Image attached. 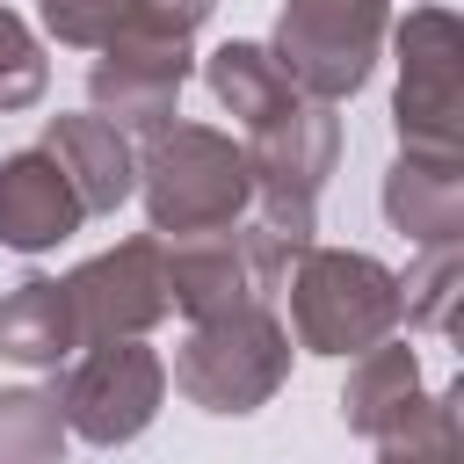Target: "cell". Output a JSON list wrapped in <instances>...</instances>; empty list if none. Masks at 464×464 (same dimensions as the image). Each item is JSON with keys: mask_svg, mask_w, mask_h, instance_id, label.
Returning <instances> with one entry per match:
<instances>
[{"mask_svg": "<svg viewBox=\"0 0 464 464\" xmlns=\"http://www.w3.org/2000/svg\"><path fill=\"white\" fill-rule=\"evenodd\" d=\"M392 319H399V283L377 261H362V254H304V276H297V334H304V348L348 355V348H370Z\"/></svg>", "mask_w": 464, "mask_h": 464, "instance_id": "4", "label": "cell"}, {"mask_svg": "<svg viewBox=\"0 0 464 464\" xmlns=\"http://www.w3.org/2000/svg\"><path fill=\"white\" fill-rule=\"evenodd\" d=\"M384 210H392L413 239L450 246V232H457V152H420V145H413V160L392 167Z\"/></svg>", "mask_w": 464, "mask_h": 464, "instance_id": "11", "label": "cell"}, {"mask_svg": "<svg viewBox=\"0 0 464 464\" xmlns=\"http://www.w3.org/2000/svg\"><path fill=\"white\" fill-rule=\"evenodd\" d=\"M44 152L65 167V181L80 188L87 210H116L130 196V145H123V130L109 116H58Z\"/></svg>", "mask_w": 464, "mask_h": 464, "instance_id": "10", "label": "cell"}, {"mask_svg": "<svg viewBox=\"0 0 464 464\" xmlns=\"http://www.w3.org/2000/svg\"><path fill=\"white\" fill-rule=\"evenodd\" d=\"M276 377H283V334L254 304L210 312L203 334L188 341V355L174 362V384L188 399H203L210 413H246L254 399L276 392Z\"/></svg>", "mask_w": 464, "mask_h": 464, "instance_id": "3", "label": "cell"}, {"mask_svg": "<svg viewBox=\"0 0 464 464\" xmlns=\"http://www.w3.org/2000/svg\"><path fill=\"white\" fill-rule=\"evenodd\" d=\"M44 14H51V29H58L65 44H109L123 0H44Z\"/></svg>", "mask_w": 464, "mask_h": 464, "instance_id": "16", "label": "cell"}, {"mask_svg": "<svg viewBox=\"0 0 464 464\" xmlns=\"http://www.w3.org/2000/svg\"><path fill=\"white\" fill-rule=\"evenodd\" d=\"M36 94H44V58H36L29 29L0 7V109H22V102H36Z\"/></svg>", "mask_w": 464, "mask_h": 464, "instance_id": "14", "label": "cell"}, {"mask_svg": "<svg viewBox=\"0 0 464 464\" xmlns=\"http://www.w3.org/2000/svg\"><path fill=\"white\" fill-rule=\"evenodd\" d=\"M377 29H384V0H290L276 29V65L290 72L297 94L334 102L362 87Z\"/></svg>", "mask_w": 464, "mask_h": 464, "instance_id": "2", "label": "cell"}, {"mask_svg": "<svg viewBox=\"0 0 464 464\" xmlns=\"http://www.w3.org/2000/svg\"><path fill=\"white\" fill-rule=\"evenodd\" d=\"M80 218H87V203L51 152H14L0 167V239L7 246H22V254L58 246Z\"/></svg>", "mask_w": 464, "mask_h": 464, "instance_id": "9", "label": "cell"}, {"mask_svg": "<svg viewBox=\"0 0 464 464\" xmlns=\"http://www.w3.org/2000/svg\"><path fill=\"white\" fill-rule=\"evenodd\" d=\"M72 341H80V326H72L65 283H22L0 304V355H14V362H58Z\"/></svg>", "mask_w": 464, "mask_h": 464, "instance_id": "12", "label": "cell"}, {"mask_svg": "<svg viewBox=\"0 0 464 464\" xmlns=\"http://www.w3.org/2000/svg\"><path fill=\"white\" fill-rule=\"evenodd\" d=\"M210 87L232 102V116H246V123H261V116H276L297 87H290V72L268 58V51H254V44H225L218 58H210Z\"/></svg>", "mask_w": 464, "mask_h": 464, "instance_id": "13", "label": "cell"}, {"mask_svg": "<svg viewBox=\"0 0 464 464\" xmlns=\"http://www.w3.org/2000/svg\"><path fill=\"white\" fill-rule=\"evenodd\" d=\"M203 14H210V0H123L116 29H123V36H160V44H181Z\"/></svg>", "mask_w": 464, "mask_h": 464, "instance_id": "15", "label": "cell"}, {"mask_svg": "<svg viewBox=\"0 0 464 464\" xmlns=\"http://www.w3.org/2000/svg\"><path fill=\"white\" fill-rule=\"evenodd\" d=\"M406 80H399V130L420 152H457V22L442 7H420L406 22Z\"/></svg>", "mask_w": 464, "mask_h": 464, "instance_id": "5", "label": "cell"}, {"mask_svg": "<svg viewBox=\"0 0 464 464\" xmlns=\"http://www.w3.org/2000/svg\"><path fill=\"white\" fill-rule=\"evenodd\" d=\"M152 174V225L160 232H218L246 210L254 196V167L246 152H232L218 130H167L145 160Z\"/></svg>", "mask_w": 464, "mask_h": 464, "instance_id": "1", "label": "cell"}, {"mask_svg": "<svg viewBox=\"0 0 464 464\" xmlns=\"http://www.w3.org/2000/svg\"><path fill=\"white\" fill-rule=\"evenodd\" d=\"M188 80V58L181 44H160V36H109V58L94 65V102L109 109V123H167L174 116V94Z\"/></svg>", "mask_w": 464, "mask_h": 464, "instance_id": "8", "label": "cell"}, {"mask_svg": "<svg viewBox=\"0 0 464 464\" xmlns=\"http://www.w3.org/2000/svg\"><path fill=\"white\" fill-rule=\"evenodd\" d=\"M152 261H160V254L138 239V246H116V254L87 261V268L65 283L80 341H102V334H116V326H145V319H160V312L174 304V297H167V276H160Z\"/></svg>", "mask_w": 464, "mask_h": 464, "instance_id": "7", "label": "cell"}, {"mask_svg": "<svg viewBox=\"0 0 464 464\" xmlns=\"http://www.w3.org/2000/svg\"><path fill=\"white\" fill-rule=\"evenodd\" d=\"M152 399H160V362H152L145 348H130V341L94 348V355L80 362L72 392H65V406H72V420H80L87 442H123V435H138V428L152 420Z\"/></svg>", "mask_w": 464, "mask_h": 464, "instance_id": "6", "label": "cell"}]
</instances>
